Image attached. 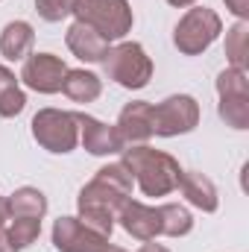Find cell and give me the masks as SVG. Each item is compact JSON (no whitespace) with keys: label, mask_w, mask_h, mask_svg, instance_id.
Wrapping results in <instances>:
<instances>
[{"label":"cell","mask_w":249,"mask_h":252,"mask_svg":"<svg viewBox=\"0 0 249 252\" xmlns=\"http://www.w3.org/2000/svg\"><path fill=\"white\" fill-rule=\"evenodd\" d=\"M132 173L126 170L124 161H115V164H106L97 170V176L79 190L76 196V208H79V220L94 229L97 235L109 238L112 229H115V220H118V211L129 199L132 193Z\"/></svg>","instance_id":"1"},{"label":"cell","mask_w":249,"mask_h":252,"mask_svg":"<svg viewBox=\"0 0 249 252\" xmlns=\"http://www.w3.org/2000/svg\"><path fill=\"white\" fill-rule=\"evenodd\" d=\"M121 153H124L121 161L138 182V188L144 190V196H167L179 188L182 167L170 153L153 150L147 144H132V147H124Z\"/></svg>","instance_id":"2"},{"label":"cell","mask_w":249,"mask_h":252,"mask_svg":"<svg viewBox=\"0 0 249 252\" xmlns=\"http://www.w3.org/2000/svg\"><path fill=\"white\" fill-rule=\"evenodd\" d=\"M100 64L112 82H118L121 88H129V91L147 88L153 79V59L147 56V50L138 41H121L109 47L106 59Z\"/></svg>","instance_id":"3"},{"label":"cell","mask_w":249,"mask_h":252,"mask_svg":"<svg viewBox=\"0 0 249 252\" xmlns=\"http://www.w3.org/2000/svg\"><path fill=\"white\" fill-rule=\"evenodd\" d=\"M220 32H223V21L214 9L190 6L173 30V44L182 56H199L220 38Z\"/></svg>","instance_id":"4"},{"label":"cell","mask_w":249,"mask_h":252,"mask_svg":"<svg viewBox=\"0 0 249 252\" xmlns=\"http://www.w3.org/2000/svg\"><path fill=\"white\" fill-rule=\"evenodd\" d=\"M73 15L79 24H88L91 30H97L109 44L126 38L135 21L129 0H79Z\"/></svg>","instance_id":"5"},{"label":"cell","mask_w":249,"mask_h":252,"mask_svg":"<svg viewBox=\"0 0 249 252\" xmlns=\"http://www.w3.org/2000/svg\"><path fill=\"white\" fill-rule=\"evenodd\" d=\"M30 126H32V138L47 153H56V156L70 153L76 147V141H79V124H76L73 112L41 109V112H35V118H32Z\"/></svg>","instance_id":"6"},{"label":"cell","mask_w":249,"mask_h":252,"mask_svg":"<svg viewBox=\"0 0 249 252\" xmlns=\"http://www.w3.org/2000/svg\"><path fill=\"white\" fill-rule=\"evenodd\" d=\"M217 94H220V118L232 129H249V79L247 70L226 67L217 76Z\"/></svg>","instance_id":"7"},{"label":"cell","mask_w":249,"mask_h":252,"mask_svg":"<svg viewBox=\"0 0 249 252\" xmlns=\"http://www.w3.org/2000/svg\"><path fill=\"white\" fill-rule=\"evenodd\" d=\"M199 124V103L190 94H173L153 106V135L161 138H176L187 135Z\"/></svg>","instance_id":"8"},{"label":"cell","mask_w":249,"mask_h":252,"mask_svg":"<svg viewBox=\"0 0 249 252\" xmlns=\"http://www.w3.org/2000/svg\"><path fill=\"white\" fill-rule=\"evenodd\" d=\"M64 73H67V64L53 56V53H30L24 59L21 67V79L27 88L38 91V94H56L62 91Z\"/></svg>","instance_id":"9"},{"label":"cell","mask_w":249,"mask_h":252,"mask_svg":"<svg viewBox=\"0 0 249 252\" xmlns=\"http://www.w3.org/2000/svg\"><path fill=\"white\" fill-rule=\"evenodd\" d=\"M53 247L59 252H103L109 238L88 229L79 217H59L53 223Z\"/></svg>","instance_id":"10"},{"label":"cell","mask_w":249,"mask_h":252,"mask_svg":"<svg viewBox=\"0 0 249 252\" xmlns=\"http://www.w3.org/2000/svg\"><path fill=\"white\" fill-rule=\"evenodd\" d=\"M73 115H76V124H79V141L91 156H115V153L124 150V141H121L115 126L103 124V121H97L85 112H73Z\"/></svg>","instance_id":"11"},{"label":"cell","mask_w":249,"mask_h":252,"mask_svg":"<svg viewBox=\"0 0 249 252\" xmlns=\"http://www.w3.org/2000/svg\"><path fill=\"white\" fill-rule=\"evenodd\" d=\"M118 135L124 141V147H132V144H144L147 138H153V103L147 100H132L126 103L118 115Z\"/></svg>","instance_id":"12"},{"label":"cell","mask_w":249,"mask_h":252,"mask_svg":"<svg viewBox=\"0 0 249 252\" xmlns=\"http://www.w3.org/2000/svg\"><path fill=\"white\" fill-rule=\"evenodd\" d=\"M118 220L126 232L138 241H156L161 235V217H158V208L153 205H144L138 199H126L118 211Z\"/></svg>","instance_id":"13"},{"label":"cell","mask_w":249,"mask_h":252,"mask_svg":"<svg viewBox=\"0 0 249 252\" xmlns=\"http://www.w3.org/2000/svg\"><path fill=\"white\" fill-rule=\"evenodd\" d=\"M64 41H67V50L76 59H82V62H103L106 53H109V47H112L97 30H91L88 24H79V21H73L67 27Z\"/></svg>","instance_id":"14"},{"label":"cell","mask_w":249,"mask_h":252,"mask_svg":"<svg viewBox=\"0 0 249 252\" xmlns=\"http://www.w3.org/2000/svg\"><path fill=\"white\" fill-rule=\"evenodd\" d=\"M179 190H182V196H185L193 208H199V211H205V214L217 211V205H220L217 188H214V182H211L205 173H196V170H187L185 173V170H182Z\"/></svg>","instance_id":"15"},{"label":"cell","mask_w":249,"mask_h":252,"mask_svg":"<svg viewBox=\"0 0 249 252\" xmlns=\"http://www.w3.org/2000/svg\"><path fill=\"white\" fill-rule=\"evenodd\" d=\"M32 44H35V30H32V24H27V21H12V24H6L3 32H0V53H3V59H9V62L27 59L30 50H32Z\"/></svg>","instance_id":"16"},{"label":"cell","mask_w":249,"mask_h":252,"mask_svg":"<svg viewBox=\"0 0 249 252\" xmlns=\"http://www.w3.org/2000/svg\"><path fill=\"white\" fill-rule=\"evenodd\" d=\"M62 91L73 100V103H94L100 94H103V79L85 67H76V70H67L62 82Z\"/></svg>","instance_id":"17"},{"label":"cell","mask_w":249,"mask_h":252,"mask_svg":"<svg viewBox=\"0 0 249 252\" xmlns=\"http://www.w3.org/2000/svg\"><path fill=\"white\" fill-rule=\"evenodd\" d=\"M9 217H32V220H41L47 214V196L38 188H18L9 199Z\"/></svg>","instance_id":"18"},{"label":"cell","mask_w":249,"mask_h":252,"mask_svg":"<svg viewBox=\"0 0 249 252\" xmlns=\"http://www.w3.org/2000/svg\"><path fill=\"white\" fill-rule=\"evenodd\" d=\"M158 217H161V235H167V238H185L187 232L193 229L190 211L185 205H179V202L158 205Z\"/></svg>","instance_id":"19"},{"label":"cell","mask_w":249,"mask_h":252,"mask_svg":"<svg viewBox=\"0 0 249 252\" xmlns=\"http://www.w3.org/2000/svg\"><path fill=\"white\" fill-rule=\"evenodd\" d=\"M226 56H229V67L247 70L249 64V24L247 21H238L226 32Z\"/></svg>","instance_id":"20"},{"label":"cell","mask_w":249,"mask_h":252,"mask_svg":"<svg viewBox=\"0 0 249 252\" xmlns=\"http://www.w3.org/2000/svg\"><path fill=\"white\" fill-rule=\"evenodd\" d=\"M38 235H41V220H32V217H12L9 241H12V247L18 252L27 250L30 244H35Z\"/></svg>","instance_id":"21"},{"label":"cell","mask_w":249,"mask_h":252,"mask_svg":"<svg viewBox=\"0 0 249 252\" xmlns=\"http://www.w3.org/2000/svg\"><path fill=\"white\" fill-rule=\"evenodd\" d=\"M79 0H35V12L38 18H44L47 24H59L67 15H73Z\"/></svg>","instance_id":"22"},{"label":"cell","mask_w":249,"mask_h":252,"mask_svg":"<svg viewBox=\"0 0 249 252\" xmlns=\"http://www.w3.org/2000/svg\"><path fill=\"white\" fill-rule=\"evenodd\" d=\"M24 106H27V94L21 88H15L6 97H0V118H15L24 112Z\"/></svg>","instance_id":"23"},{"label":"cell","mask_w":249,"mask_h":252,"mask_svg":"<svg viewBox=\"0 0 249 252\" xmlns=\"http://www.w3.org/2000/svg\"><path fill=\"white\" fill-rule=\"evenodd\" d=\"M18 88V79H15V73L6 67V64H0V97H6L9 91H15Z\"/></svg>","instance_id":"24"},{"label":"cell","mask_w":249,"mask_h":252,"mask_svg":"<svg viewBox=\"0 0 249 252\" xmlns=\"http://www.w3.org/2000/svg\"><path fill=\"white\" fill-rule=\"evenodd\" d=\"M226 9H229L238 21H247L249 18V0H226Z\"/></svg>","instance_id":"25"},{"label":"cell","mask_w":249,"mask_h":252,"mask_svg":"<svg viewBox=\"0 0 249 252\" xmlns=\"http://www.w3.org/2000/svg\"><path fill=\"white\" fill-rule=\"evenodd\" d=\"M0 252H18L15 247H12V241H9V232L0 226Z\"/></svg>","instance_id":"26"},{"label":"cell","mask_w":249,"mask_h":252,"mask_svg":"<svg viewBox=\"0 0 249 252\" xmlns=\"http://www.w3.org/2000/svg\"><path fill=\"white\" fill-rule=\"evenodd\" d=\"M138 252H170L167 247H161V244H150V241H144V247Z\"/></svg>","instance_id":"27"},{"label":"cell","mask_w":249,"mask_h":252,"mask_svg":"<svg viewBox=\"0 0 249 252\" xmlns=\"http://www.w3.org/2000/svg\"><path fill=\"white\" fill-rule=\"evenodd\" d=\"M9 220V202H6V196H0V226Z\"/></svg>","instance_id":"28"},{"label":"cell","mask_w":249,"mask_h":252,"mask_svg":"<svg viewBox=\"0 0 249 252\" xmlns=\"http://www.w3.org/2000/svg\"><path fill=\"white\" fill-rule=\"evenodd\" d=\"M170 6H176V9H185V6H193L196 0H167Z\"/></svg>","instance_id":"29"},{"label":"cell","mask_w":249,"mask_h":252,"mask_svg":"<svg viewBox=\"0 0 249 252\" xmlns=\"http://www.w3.org/2000/svg\"><path fill=\"white\" fill-rule=\"evenodd\" d=\"M103 252H126V250H121V247H112V244H109V247H106Z\"/></svg>","instance_id":"30"}]
</instances>
